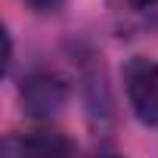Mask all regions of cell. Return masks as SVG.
<instances>
[{
  "instance_id": "cell-1",
  "label": "cell",
  "mask_w": 158,
  "mask_h": 158,
  "mask_svg": "<svg viewBox=\"0 0 158 158\" xmlns=\"http://www.w3.org/2000/svg\"><path fill=\"white\" fill-rule=\"evenodd\" d=\"M124 87L133 115L146 127H158V62L133 59L124 68Z\"/></svg>"
},
{
  "instance_id": "cell-2",
  "label": "cell",
  "mask_w": 158,
  "mask_h": 158,
  "mask_svg": "<svg viewBox=\"0 0 158 158\" xmlns=\"http://www.w3.org/2000/svg\"><path fill=\"white\" fill-rule=\"evenodd\" d=\"M68 99V87L59 74L53 71H34L22 81V106L34 118H50L56 115Z\"/></svg>"
},
{
  "instance_id": "cell-3",
  "label": "cell",
  "mask_w": 158,
  "mask_h": 158,
  "mask_svg": "<svg viewBox=\"0 0 158 158\" xmlns=\"http://www.w3.org/2000/svg\"><path fill=\"white\" fill-rule=\"evenodd\" d=\"M3 149L6 152H40V155H47V152H71L74 146L53 130H37V133L22 136V139H6Z\"/></svg>"
},
{
  "instance_id": "cell-4",
  "label": "cell",
  "mask_w": 158,
  "mask_h": 158,
  "mask_svg": "<svg viewBox=\"0 0 158 158\" xmlns=\"http://www.w3.org/2000/svg\"><path fill=\"white\" fill-rule=\"evenodd\" d=\"M130 6H136V10H149V6H155L158 0H127Z\"/></svg>"
}]
</instances>
